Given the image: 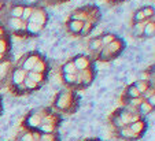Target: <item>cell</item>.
I'll return each mask as SVG.
<instances>
[{
    "instance_id": "8fae6325",
    "label": "cell",
    "mask_w": 155,
    "mask_h": 141,
    "mask_svg": "<svg viewBox=\"0 0 155 141\" xmlns=\"http://www.w3.org/2000/svg\"><path fill=\"white\" fill-rule=\"evenodd\" d=\"M21 14H22V8H19V7H18V8L14 10V15H15V17H19Z\"/></svg>"
},
{
    "instance_id": "8992f818",
    "label": "cell",
    "mask_w": 155,
    "mask_h": 141,
    "mask_svg": "<svg viewBox=\"0 0 155 141\" xmlns=\"http://www.w3.org/2000/svg\"><path fill=\"white\" fill-rule=\"evenodd\" d=\"M33 69H35L36 71H41L43 70V63H36V65L33 66Z\"/></svg>"
},
{
    "instance_id": "7c38bea8",
    "label": "cell",
    "mask_w": 155,
    "mask_h": 141,
    "mask_svg": "<svg viewBox=\"0 0 155 141\" xmlns=\"http://www.w3.org/2000/svg\"><path fill=\"white\" fill-rule=\"evenodd\" d=\"M11 24L14 25V26H19V25H21V22L18 21V19H12V21H11Z\"/></svg>"
},
{
    "instance_id": "5b68a950",
    "label": "cell",
    "mask_w": 155,
    "mask_h": 141,
    "mask_svg": "<svg viewBox=\"0 0 155 141\" xmlns=\"http://www.w3.org/2000/svg\"><path fill=\"white\" fill-rule=\"evenodd\" d=\"M30 77H32L33 81H40V79H41V75H40V74H35V73H32V74H30Z\"/></svg>"
},
{
    "instance_id": "2e32d148",
    "label": "cell",
    "mask_w": 155,
    "mask_h": 141,
    "mask_svg": "<svg viewBox=\"0 0 155 141\" xmlns=\"http://www.w3.org/2000/svg\"><path fill=\"white\" fill-rule=\"evenodd\" d=\"M25 141H30V137L28 136V137H25Z\"/></svg>"
},
{
    "instance_id": "4fadbf2b",
    "label": "cell",
    "mask_w": 155,
    "mask_h": 141,
    "mask_svg": "<svg viewBox=\"0 0 155 141\" xmlns=\"http://www.w3.org/2000/svg\"><path fill=\"white\" fill-rule=\"evenodd\" d=\"M26 85L32 88V86H35V82H33V81H29V79H28V81H26Z\"/></svg>"
},
{
    "instance_id": "3957f363",
    "label": "cell",
    "mask_w": 155,
    "mask_h": 141,
    "mask_svg": "<svg viewBox=\"0 0 155 141\" xmlns=\"http://www.w3.org/2000/svg\"><path fill=\"white\" fill-rule=\"evenodd\" d=\"M24 75H25L24 71H17V73H15V75H14L15 82H21V81H22V78H24Z\"/></svg>"
},
{
    "instance_id": "7a4b0ae2",
    "label": "cell",
    "mask_w": 155,
    "mask_h": 141,
    "mask_svg": "<svg viewBox=\"0 0 155 141\" xmlns=\"http://www.w3.org/2000/svg\"><path fill=\"white\" fill-rule=\"evenodd\" d=\"M36 62H37V58H35V56H33V58H30L29 60L25 63V69H33V66H35Z\"/></svg>"
},
{
    "instance_id": "9c48e42d",
    "label": "cell",
    "mask_w": 155,
    "mask_h": 141,
    "mask_svg": "<svg viewBox=\"0 0 155 141\" xmlns=\"http://www.w3.org/2000/svg\"><path fill=\"white\" fill-rule=\"evenodd\" d=\"M66 70H68L69 73H71V71H74V70H76V66H74V65H71V63H70V65H68V66H66Z\"/></svg>"
},
{
    "instance_id": "277c9868",
    "label": "cell",
    "mask_w": 155,
    "mask_h": 141,
    "mask_svg": "<svg viewBox=\"0 0 155 141\" xmlns=\"http://www.w3.org/2000/svg\"><path fill=\"white\" fill-rule=\"evenodd\" d=\"M77 66H78L80 69H84L85 66H87V60H84V59H78V60H77Z\"/></svg>"
},
{
    "instance_id": "9a60e30c",
    "label": "cell",
    "mask_w": 155,
    "mask_h": 141,
    "mask_svg": "<svg viewBox=\"0 0 155 141\" xmlns=\"http://www.w3.org/2000/svg\"><path fill=\"white\" fill-rule=\"evenodd\" d=\"M4 50V43H2L0 41V52H2V51Z\"/></svg>"
},
{
    "instance_id": "ba28073f",
    "label": "cell",
    "mask_w": 155,
    "mask_h": 141,
    "mask_svg": "<svg viewBox=\"0 0 155 141\" xmlns=\"http://www.w3.org/2000/svg\"><path fill=\"white\" fill-rule=\"evenodd\" d=\"M6 67H7V65H0V77H3V75H4Z\"/></svg>"
},
{
    "instance_id": "5bb4252c",
    "label": "cell",
    "mask_w": 155,
    "mask_h": 141,
    "mask_svg": "<svg viewBox=\"0 0 155 141\" xmlns=\"http://www.w3.org/2000/svg\"><path fill=\"white\" fill-rule=\"evenodd\" d=\"M29 15H30V10H25V14H24V17H29Z\"/></svg>"
},
{
    "instance_id": "52a82bcc",
    "label": "cell",
    "mask_w": 155,
    "mask_h": 141,
    "mask_svg": "<svg viewBox=\"0 0 155 141\" xmlns=\"http://www.w3.org/2000/svg\"><path fill=\"white\" fill-rule=\"evenodd\" d=\"M71 27H73L74 30H80L81 29V24H80V22H74V24L71 25Z\"/></svg>"
},
{
    "instance_id": "e0dca14e",
    "label": "cell",
    "mask_w": 155,
    "mask_h": 141,
    "mask_svg": "<svg viewBox=\"0 0 155 141\" xmlns=\"http://www.w3.org/2000/svg\"><path fill=\"white\" fill-rule=\"evenodd\" d=\"M28 2H35V0H28Z\"/></svg>"
},
{
    "instance_id": "6da1fadb",
    "label": "cell",
    "mask_w": 155,
    "mask_h": 141,
    "mask_svg": "<svg viewBox=\"0 0 155 141\" xmlns=\"http://www.w3.org/2000/svg\"><path fill=\"white\" fill-rule=\"evenodd\" d=\"M32 21H33V24L38 22V25H40V24H43L44 22V18H43V15H41L40 12H36V14L32 15Z\"/></svg>"
},
{
    "instance_id": "30bf717a",
    "label": "cell",
    "mask_w": 155,
    "mask_h": 141,
    "mask_svg": "<svg viewBox=\"0 0 155 141\" xmlns=\"http://www.w3.org/2000/svg\"><path fill=\"white\" fill-rule=\"evenodd\" d=\"M29 27H30V30H33V32H36V30H38V26H37V24H30L29 25Z\"/></svg>"
}]
</instances>
